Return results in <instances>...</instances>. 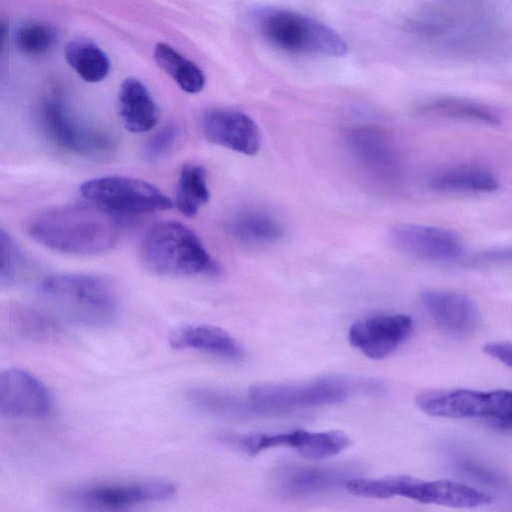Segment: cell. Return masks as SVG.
<instances>
[{
    "mask_svg": "<svg viewBox=\"0 0 512 512\" xmlns=\"http://www.w3.org/2000/svg\"><path fill=\"white\" fill-rule=\"evenodd\" d=\"M28 231L40 245L73 255L104 253L120 238L116 217L91 203L48 209L31 221Z\"/></svg>",
    "mask_w": 512,
    "mask_h": 512,
    "instance_id": "6da1fadb",
    "label": "cell"
},
{
    "mask_svg": "<svg viewBox=\"0 0 512 512\" xmlns=\"http://www.w3.org/2000/svg\"><path fill=\"white\" fill-rule=\"evenodd\" d=\"M139 255L143 266L160 276L190 277L219 272L197 234L176 221L152 225L142 238Z\"/></svg>",
    "mask_w": 512,
    "mask_h": 512,
    "instance_id": "7a4b0ae2",
    "label": "cell"
},
{
    "mask_svg": "<svg viewBox=\"0 0 512 512\" xmlns=\"http://www.w3.org/2000/svg\"><path fill=\"white\" fill-rule=\"evenodd\" d=\"M42 297L61 315L85 326L111 323L119 308L112 283L97 275L62 273L45 277L40 285Z\"/></svg>",
    "mask_w": 512,
    "mask_h": 512,
    "instance_id": "3957f363",
    "label": "cell"
},
{
    "mask_svg": "<svg viewBox=\"0 0 512 512\" xmlns=\"http://www.w3.org/2000/svg\"><path fill=\"white\" fill-rule=\"evenodd\" d=\"M252 17L261 36L279 49L334 57L348 51L346 42L336 31L298 12L262 7Z\"/></svg>",
    "mask_w": 512,
    "mask_h": 512,
    "instance_id": "277c9868",
    "label": "cell"
},
{
    "mask_svg": "<svg viewBox=\"0 0 512 512\" xmlns=\"http://www.w3.org/2000/svg\"><path fill=\"white\" fill-rule=\"evenodd\" d=\"M79 191L91 204L117 216H138L164 211L173 202L152 183L127 176H102L83 182Z\"/></svg>",
    "mask_w": 512,
    "mask_h": 512,
    "instance_id": "5b68a950",
    "label": "cell"
},
{
    "mask_svg": "<svg viewBox=\"0 0 512 512\" xmlns=\"http://www.w3.org/2000/svg\"><path fill=\"white\" fill-rule=\"evenodd\" d=\"M40 122L54 145L80 157L102 159L116 147L109 131L78 118L59 98L51 97L43 102Z\"/></svg>",
    "mask_w": 512,
    "mask_h": 512,
    "instance_id": "8992f818",
    "label": "cell"
},
{
    "mask_svg": "<svg viewBox=\"0 0 512 512\" xmlns=\"http://www.w3.org/2000/svg\"><path fill=\"white\" fill-rule=\"evenodd\" d=\"M350 388L342 379L321 378L297 384L253 385L248 397L259 413L279 415L339 403L349 396Z\"/></svg>",
    "mask_w": 512,
    "mask_h": 512,
    "instance_id": "52a82bcc",
    "label": "cell"
},
{
    "mask_svg": "<svg viewBox=\"0 0 512 512\" xmlns=\"http://www.w3.org/2000/svg\"><path fill=\"white\" fill-rule=\"evenodd\" d=\"M416 404L430 416L496 420L512 416V390H431L420 393Z\"/></svg>",
    "mask_w": 512,
    "mask_h": 512,
    "instance_id": "ba28073f",
    "label": "cell"
},
{
    "mask_svg": "<svg viewBox=\"0 0 512 512\" xmlns=\"http://www.w3.org/2000/svg\"><path fill=\"white\" fill-rule=\"evenodd\" d=\"M177 491L166 480L101 484L69 491L66 499L76 505L94 509H122L171 498Z\"/></svg>",
    "mask_w": 512,
    "mask_h": 512,
    "instance_id": "9c48e42d",
    "label": "cell"
},
{
    "mask_svg": "<svg viewBox=\"0 0 512 512\" xmlns=\"http://www.w3.org/2000/svg\"><path fill=\"white\" fill-rule=\"evenodd\" d=\"M246 453L256 455L272 447H290L302 457L319 460L344 451L351 445V438L341 430L308 431L297 429L290 432L257 433L235 439Z\"/></svg>",
    "mask_w": 512,
    "mask_h": 512,
    "instance_id": "30bf717a",
    "label": "cell"
},
{
    "mask_svg": "<svg viewBox=\"0 0 512 512\" xmlns=\"http://www.w3.org/2000/svg\"><path fill=\"white\" fill-rule=\"evenodd\" d=\"M390 238L397 249L420 260L450 263L464 255L460 237L442 227L399 224L392 228Z\"/></svg>",
    "mask_w": 512,
    "mask_h": 512,
    "instance_id": "8fae6325",
    "label": "cell"
},
{
    "mask_svg": "<svg viewBox=\"0 0 512 512\" xmlns=\"http://www.w3.org/2000/svg\"><path fill=\"white\" fill-rule=\"evenodd\" d=\"M53 399L48 388L20 368L0 374V416L3 418H43L51 414Z\"/></svg>",
    "mask_w": 512,
    "mask_h": 512,
    "instance_id": "7c38bea8",
    "label": "cell"
},
{
    "mask_svg": "<svg viewBox=\"0 0 512 512\" xmlns=\"http://www.w3.org/2000/svg\"><path fill=\"white\" fill-rule=\"evenodd\" d=\"M413 320L404 314L377 315L355 321L349 328L350 344L370 359L391 355L410 336Z\"/></svg>",
    "mask_w": 512,
    "mask_h": 512,
    "instance_id": "4fadbf2b",
    "label": "cell"
},
{
    "mask_svg": "<svg viewBox=\"0 0 512 512\" xmlns=\"http://www.w3.org/2000/svg\"><path fill=\"white\" fill-rule=\"evenodd\" d=\"M202 129L212 143L245 155L260 147L257 124L247 114L231 108H213L202 116Z\"/></svg>",
    "mask_w": 512,
    "mask_h": 512,
    "instance_id": "5bb4252c",
    "label": "cell"
},
{
    "mask_svg": "<svg viewBox=\"0 0 512 512\" xmlns=\"http://www.w3.org/2000/svg\"><path fill=\"white\" fill-rule=\"evenodd\" d=\"M421 299L436 324L452 336L470 335L478 326V309L465 295L449 291L426 290L422 292Z\"/></svg>",
    "mask_w": 512,
    "mask_h": 512,
    "instance_id": "9a60e30c",
    "label": "cell"
},
{
    "mask_svg": "<svg viewBox=\"0 0 512 512\" xmlns=\"http://www.w3.org/2000/svg\"><path fill=\"white\" fill-rule=\"evenodd\" d=\"M169 344L174 349L198 350L232 360L243 356L241 346L228 332L209 324L179 325L170 332Z\"/></svg>",
    "mask_w": 512,
    "mask_h": 512,
    "instance_id": "2e32d148",
    "label": "cell"
},
{
    "mask_svg": "<svg viewBox=\"0 0 512 512\" xmlns=\"http://www.w3.org/2000/svg\"><path fill=\"white\" fill-rule=\"evenodd\" d=\"M346 472L340 468L319 466H287L277 473V489L290 497H307L333 490L346 484Z\"/></svg>",
    "mask_w": 512,
    "mask_h": 512,
    "instance_id": "e0dca14e",
    "label": "cell"
},
{
    "mask_svg": "<svg viewBox=\"0 0 512 512\" xmlns=\"http://www.w3.org/2000/svg\"><path fill=\"white\" fill-rule=\"evenodd\" d=\"M117 109L126 130L143 133L159 120V109L147 87L136 78L125 79L118 91Z\"/></svg>",
    "mask_w": 512,
    "mask_h": 512,
    "instance_id": "ac0fdd59",
    "label": "cell"
},
{
    "mask_svg": "<svg viewBox=\"0 0 512 512\" xmlns=\"http://www.w3.org/2000/svg\"><path fill=\"white\" fill-rule=\"evenodd\" d=\"M491 497L468 485L452 480H423L418 502L453 508H474L490 504Z\"/></svg>",
    "mask_w": 512,
    "mask_h": 512,
    "instance_id": "d6986e66",
    "label": "cell"
},
{
    "mask_svg": "<svg viewBox=\"0 0 512 512\" xmlns=\"http://www.w3.org/2000/svg\"><path fill=\"white\" fill-rule=\"evenodd\" d=\"M432 189L451 193H490L498 189V179L479 166H457L435 174L430 180Z\"/></svg>",
    "mask_w": 512,
    "mask_h": 512,
    "instance_id": "ffe728a7",
    "label": "cell"
},
{
    "mask_svg": "<svg viewBox=\"0 0 512 512\" xmlns=\"http://www.w3.org/2000/svg\"><path fill=\"white\" fill-rule=\"evenodd\" d=\"M65 58L77 75L89 83L104 80L110 72L111 63L107 54L86 39L70 41L65 48Z\"/></svg>",
    "mask_w": 512,
    "mask_h": 512,
    "instance_id": "44dd1931",
    "label": "cell"
},
{
    "mask_svg": "<svg viewBox=\"0 0 512 512\" xmlns=\"http://www.w3.org/2000/svg\"><path fill=\"white\" fill-rule=\"evenodd\" d=\"M154 59L157 65L186 93L196 94L204 88L203 71L172 46L158 43L154 48Z\"/></svg>",
    "mask_w": 512,
    "mask_h": 512,
    "instance_id": "7402d4cb",
    "label": "cell"
},
{
    "mask_svg": "<svg viewBox=\"0 0 512 512\" xmlns=\"http://www.w3.org/2000/svg\"><path fill=\"white\" fill-rule=\"evenodd\" d=\"M206 171L194 163L183 164L176 188L175 204L186 217H194L209 200Z\"/></svg>",
    "mask_w": 512,
    "mask_h": 512,
    "instance_id": "603a6c76",
    "label": "cell"
},
{
    "mask_svg": "<svg viewBox=\"0 0 512 512\" xmlns=\"http://www.w3.org/2000/svg\"><path fill=\"white\" fill-rule=\"evenodd\" d=\"M425 112L446 117L498 125L500 115L491 107L472 100L444 97L433 100L423 107Z\"/></svg>",
    "mask_w": 512,
    "mask_h": 512,
    "instance_id": "cb8c5ba5",
    "label": "cell"
},
{
    "mask_svg": "<svg viewBox=\"0 0 512 512\" xmlns=\"http://www.w3.org/2000/svg\"><path fill=\"white\" fill-rule=\"evenodd\" d=\"M232 235L246 244L262 245L276 242L282 236L279 223L267 214L245 212L230 224Z\"/></svg>",
    "mask_w": 512,
    "mask_h": 512,
    "instance_id": "d4e9b609",
    "label": "cell"
},
{
    "mask_svg": "<svg viewBox=\"0 0 512 512\" xmlns=\"http://www.w3.org/2000/svg\"><path fill=\"white\" fill-rule=\"evenodd\" d=\"M58 39L57 29L49 23L32 21L22 24L15 33L19 51L30 56L47 53Z\"/></svg>",
    "mask_w": 512,
    "mask_h": 512,
    "instance_id": "484cf974",
    "label": "cell"
},
{
    "mask_svg": "<svg viewBox=\"0 0 512 512\" xmlns=\"http://www.w3.org/2000/svg\"><path fill=\"white\" fill-rule=\"evenodd\" d=\"M28 262L13 238L0 231V284L11 287L24 280L28 273Z\"/></svg>",
    "mask_w": 512,
    "mask_h": 512,
    "instance_id": "4316f807",
    "label": "cell"
},
{
    "mask_svg": "<svg viewBox=\"0 0 512 512\" xmlns=\"http://www.w3.org/2000/svg\"><path fill=\"white\" fill-rule=\"evenodd\" d=\"M352 143L359 157L367 165L377 169L390 168L394 161L392 150L384 138L375 131L360 130L354 132Z\"/></svg>",
    "mask_w": 512,
    "mask_h": 512,
    "instance_id": "83f0119b",
    "label": "cell"
},
{
    "mask_svg": "<svg viewBox=\"0 0 512 512\" xmlns=\"http://www.w3.org/2000/svg\"><path fill=\"white\" fill-rule=\"evenodd\" d=\"M188 398L195 406L217 415H238L247 412L248 408L257 411L252 406L245 407L238 399L229 395L207 389L191 390Z\"/></svg>",
    "mask_w": 512,
    "mask_h": 512,
    "instance_id": "f1b7e54d",
    "label": "cell"
},
{
    "mask_svg": "<svg viewBox=\"0 0 512 512\" xmlns=\"http://www.w3.org/2000/svg\"><path fill=\"white\" fill-rule=\"evenodd\" d=\"M180 136V129L175 125H167L152 135L144 144L143 157L149 162H155L173 148Z\"/></svg>",
    "mask_w": 512,
    "mask_h": 512,
    "instance_id": "f546056e",
    "label": "cell"
},
{
    "mask_svg": "<svg viewBox=\"0 0 512 512\" xmlns=\"http://www.w3.org/2000/svg\"><path fill=\"white\" fill-rule=\"evenodd\" d=\"M484 353L512 369V342H491L483 347Z\"/></svg>",
    "mask_w": 512,
    "mask_h": 512,
    "instance_id": "4dcf8cb0",
    "label": "cell"
},
{
    "mask_svg": "<svg viewBox=\"0 0 512 512\" xmlns=\"http://www.w3.org/2000/svg\"><path fill=\"white\" fill-rule=\"evenodd\" d=\"M481 262H511L512 248L485 253L479 257Z\"/></svg>",
    "mask_w": 512,
    "mask_h": 512,
    "instance_id": "1f68e13d",
    "label": "cell"
},
{
    "mask_svg": "<svg viewBox=\"0 0 512 512\" xmlns=\"http://www.w3.org/2000/svg\"><path fill=\"white\" fill-rule=\"evenodd\" d=\"M492 424L502 430L512 431V419L495 420Z\"/></svg>",
    "mask_w": 512,
    "mask_h": 512,
    "instance_id": "d6a6232c",
    "label": "cell"
}]
</instances>
